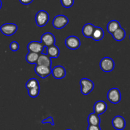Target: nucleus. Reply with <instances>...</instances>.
Masks as SVG:
<instances>
[{
	"label": "nucleus",
	"instance_id": "nucleus-1",
	"mask_svg": "<svg viewBox=\"0 0 130 130\" xmlns=\"http://www.w3.org/2000/svg\"><path fill=\"white\" fill-rule=\"evenodd\" d=\"M115 67V63L112 58L108 57H105L100 62V67L104 72H112Z\"/></svg>",
	"mask_w": 130,
	"mask_h": 130
},
{
	"label": "nucleus",
	"instance_id": "nucleus-2",
	"mask_svg": "<svg viewBox=\"0 0 130 130\" xmlns=\"http://www.w3.org/2000/svg\"><path fill=\"white\" fill-rule=\"evenodd\" d=\"M81 93L84 95H87L92 92L94 89V83L92 80L86 78H83L80 80Z\"/></svg>",
	"mask_w": 130,
	"mask_h": 130
},
{
	"label": "nucleus",
	"instance_id": "nucleus-3",
	"mask_svg": "<svg viewBox=\"0 0 130 130\" xmlns=\"http://www.w3.org/2000/svg\"><path fill=\"white\" fill-rule=\"evenodd\" d=\"M49 20V15L46 11L40 10L35 15V22L38 27L45 26Z\"/></svg>",
	"mask_w": 130,
	"mask_h": 130
},
{
	"label": "nucleus",
	"instance_id": "nucleus-4",
	"mask_svg": "<svg viewBox=\"0 0 130 130\" xmlns=\"http://www.w3.org/2000/svg\"><path fill=\"white\" fill-rule=\"evenodd\" d=\"M68 22L69 21L68 17L63 15H58L54 18L52 21V26L54 28L60 29L67 26L68 24Z\"/></svg>",
	"mask_w": 130,
	"mask_h": 130
},
{
	"label": "nucleus",
	"instance_id": "nucleus-5",
	"mask_svg": "<svg viewBox=\"0 0 130 130\" xmlns=\"http://www.w3.org/2000/svg\"><path fill=\"white\" fill-rule=\"evenodd\" d=\"M107 98L110 103L117 104L119 103L121 100V94L119 90L116 87H113L108 91Z\"/></svg>",
	"mask_w": 130,
	"mask_h": 130
},
{
	"label": "nucleus",
	"instance_id": "nucleus-6",
	"mask_svg": "<svg viewBox=\"0 0 130 130\" xmlns=\"http://www.w3.org/2000/svg\"><path fill=\"white\" fill-rule=\"evenodd\" d=\"M17 26L13 23H6L2 25L0 27V31L5 36H12L17 31Z\"/></svg>",
	"mask_w": 130,
	"mask_h": 130
},
{
	"label": "nucleus",
	"instance_id": "nucleus-7",
	"mask_svg": "<svg viewBox=\"0 0 130 130\" xmlns=\"http://www.w3.org/2000/svg\"><path fill=\"white\" fill-rule=\"evenodd\" d=\"M80 41L75 36H70L65 40V45L70 50H77L80 46Z\"/></svg>",
	"mask_w": 130,
	"mask_h": 130
},
{
	"label": "nucleus",
	"instance_id": "nucleus-8",
	"mask_svg": "<svg viewBox=\"0 0 130 130\" xmlns=\"http://www.w3.org/2000/svg\"><path fill=\"white\" fill-rule=\"evenodd\" d=\"M35 72L40 78H45L52 73V68L51 67L36 64L35 67Z\"/></svg>",
	"mask_w": 130,
	"mask_h": 130
},
{
	"label": "nucleus",
	"instance_id": "nucleus-9",
	"mask_svg": "<svg viewBox=\"0 0 130 130\" xmlns=\"http://www.w3.org/2000/svg\"><path fill=\"white\" fill-rule=\"evenodd\" d=\"M45 46L41 42L32 41L27 45V50L29 52H32L37 54H42L44 49Z\"/></svg>",
	"mask_w": 130,
	"mask_h": 130
},
{
	"label": "nucleus",
	"instance_id": "nucleus-10",
	"mask_svg": "<svg viewBox=\"0 0 130 130\" xmlns=\"http://www.w3.org/2000/svg\"><path fill=\"white\" fill-rule=\"evenodd\" d=\"M41 42L43 44V45L46 47H48L55 45L56 43V38L55 37L51 32H47L44 33L41 37Z\"/></svg>",
	"mask_w": 130,
	"mask_h": 130
},
{
	"label": "nucleus",
	"instance_id": "nucleus-11",
	"mask_svg": "<svg viewBox=\"0 0 130 130\" xmlns=\"http://www.w3.org/2000/svg\"><path fill=\"white\" fill-rule=\"evenodd\" d=\"M113 127L117 130H122L126 126V121L123 117L121 116H117L113 118L112 121Z\"/></svg>",
	"mask_w": 130,
	"mask_h": 130
},
{
	"label": "nucleus",
	"instance_id": "nucleus-12",
	"mask_svg": "<svg viewBox=\"0 0 130 130\" xmlns=\"http://www.w3.org/2000/svg\"><path fill=\"white\" fill-rule=\"evenodd\" d=\"M51 74L56 79H61L65 77L67 73H66V70L62 66L58 65L52 68Z\"/></svg>",
	"mask_w": 130,
	"mask_h": 130
},
{
	"label": "nucleus",
	"instance_id": "nucleus-13",
	"mask_svg": "<svg viewBox=\"0 0 130 130\" xmlns=\"http://www.w3.org/2000/svg\"><path fill=\"white\" fill-rule=\"evenodd\" d=\"M94 112L97 115H101L104 113L107 109V105L102 100L97 101L94 105Z\"/></svg>",
	"mask_w": 130,
	"mask_h": 130
},
{
	"label": "nucleus",
	"instance_id": "nucleus-14",
	"mask_svg": "<svg viewBox=\"0 0 130 130\" xmlns=\"http://www.w3.org/2000/svg\"><path fill=\"white\" fill-rule=\"evenodd\" d=\"M36 64L40 65V66H45V67H51V65H52L51 58L50 57H48L47 54H40L38 61H37Z\"/></svg>",
	"mask_w": 130,
	"mask_h": 130
},
{
	"label": "nucleus",
	"instance_id": "nucleus-15",
	"mask_svg": "<svg viewBox=\"0 0 130 130\" xmlns=\"http://www.w3.org/2000/svg\"><path fill=\"white\" fill-rule=\"evenodd\" d=\"M103 37H104V31H103V29L98 26H95L92 35L91 36V38L93 40L98 42L103 39Z\"/></svg>",
	"mask_w": 130,
	"mask_h": 130
},
{
	"label": "nucleus",
	"instance_id": "nucleus-16",
	"mask_svg": "<svg viewBox=\"0 0 130 130\" xmlns=\"http://www.w3.org/2000/svg\"><path fill=\"white\" fill-rule=\"evenodd\" d=\"M112 35L115 40L117 42H121L123 40L124 38L126 37V31L122 27H119L112 33Z\"/></svg>",
	"mask_w": 130,
	"mask_h": 130
},
{
	"label": "nucleus",
	"instance_id": "nucleus-17",
	"mask_svg": "<svg viewBox=\"0 0 130 130\" xmlns=\"http://www.w3.org/2000/svg\"><path fill=\"white\" fill-rule=\"evenodd\" d=\"M95 26L91 23H87L85 24L82 27V34L84 37L86 38H91Z\"/></svg>",
	"mask_w": 130,
	"mask_h": 130
},
{
	"label": "nucleus",
	"instance_id": "nucleus-18",
	"mask_svg": "<svg viewBox=\"0 0 130 130\" xmlns=\"http://www.w3.org/2000/svg\"><path fill=\"white\" fill-rule=\"evenodd\" d=\"M47 55L51 58H57L59 56V49L56 45L47 47Z\"/></svg>",
	"mask_w": 130,
	"mask_h": 130
},
{
	"label": "nucleus",
	"instance_id": "nucleus-19",
	"mask_svg": "<svg viewBox=\"0 0 130 130\" xmlns=\"http://www.w3.org/2000/svg\"><path fill=\"white\" fill-rule=\"evenodd\" d=\"M119 27H121L119 22L117 21H116V20H112V21H110L108 23V24H107V29L108 33L112 34Z\"/></svg>",
	"mask_w": 130,
	"mask_h": 130
},
{
	"label": "nucleus",
	"instance_id": "nucleus-20",
	"mask_svg": "<svg viewBox=\"0 0 130 130\" xmlns=\"http://www.w3.org/2000/svg\"><path fill=\"white\" fill-rule=\"evenodd\" d=\"M39 54L35 53L32 52H28L26 56V60L28 63L34 64H37V61H38V57H39Z\"/></svg>",
	"mask_w": 130,
	"mask_h": 130
},
{
	"label": "nucleus",
	"instance_id": "nucleus-21",
	"mask_svg": "<svg viewBox=\"0 0 130 130\" xmlns=\"http://www.w3.org/2000/svg\"><path fill=\"white\" fill-rule=\"evenodd\" d=\"M87 122L89 124L91 125H100V118L99 116L96 113H91L87 117Z\"/></svg>",
	"mask_w": 130,
	"mask_h": 130
},
{
	"label": "nucleus",
	"instance_id": "nucleus-22",
	"mask_svg": "<svg viewBox=\"0 0 130 130\" xmlns=\"http://www.w3.org/2000/svg\"><path fill=\"white\" fill-rule=\"evenodd\" d=\"M40 86L39 82L37 78H32L28 80L27 83L26 84V87L27 90L35 88V87Z\"/></svg>",
	"mask_w": 130,
	"mask_h": 130
},
{
	"label": "nucleus",
	"instance_id": "nucleus-23",
	"mask_svg": "<svg viewBox=\"0 0 130 130\" xmlns=\"http://www.w3.org/2000/svg\"><path fill=\"white\" fill-rule=\"evenodd\" d=\"M27 92H28V94L30 97L33 98H37L40 93V86H38L35 88L27 90Z\"/></svg>",
	"mask_w": 130,
	"mask_h": 130
},
{
	"label": "nucleus",
	"instance_id": "nucleus-24",
	"mask_svg": "<svg viewBox=\"0 0 130 130\" xmlns=\"http://www.w3.org/2000/svg\"><path fill=\"white\" fill-rule=\"evenodd\" d=\"M61 3L64 8H70L74 4V0H61Z\"/></svg>",
	"mask_w": 130,
	"mask_h": 130
},
{
	"label": "nucleus",
	"instance_id": "nucleus-25",
	"mask_svg": "<svg viewBox=\"0 0 130 130\" xmlns=\"http://www.w3.org/2000/svg\"><path fill=\"white\" fill-rule=\"evenodd\" d=\"M10 48L13 52H16V51H18L19 48V45L18 42H15V41L11 42L10 44Z\"/></svg>",
	"mask_w": 130,
	"mask_h": 130
},
{
	"label": "nucleus",
	"instance_id": "nucleus-26",
	"mask_svg": "<svg viewBox=\"0 0 130 130\" xmlns=\"http://www.w3.org/2000/svg\"><path fill=\"white\" fill-rule=\"evenodd\" d=\"M42 124H45V123H50L52 126H54V119L52 118V117L50 116V117H48L45 119H43L42 121Z\"/></svg>",
	"mask_w": 130,
	"mask_h": 130
},
{
	"label": "nucleus",
	"instance_id": "nucleus-27",
	"mask_svg": "<svg viewBox=\"0 0 130 130\" xmlns=\"http://www.w3.org/2000/svg\"><path fill=\"white\" fill-rule=\"evenodd\" d=\"M87 130H102L100 125H91L89 124Z\"/></svg>",
	"mask_w": 130,
	"mask_h": 130
},
{
	"label": "nucleus",
	"instance_id": "nucleus-28",
	"mask_svg": "<svg viewBox=\"0 0 130 130\" xmlns=\"http://www.w3.org/2000/svg\"><path fill=\"white\" fill-rule=\"evenodd\" d=\"M20 3L22 5H29L33 2V0H19Z\"/></svg>",
	"mask_w": 130,
	"mask_h": 130
},
{
	"label": "nucleus",
	"instance_id": "nucleus-29",
	"mask_svg": "<svg viewBox=\"0 0 130 130\" xmlns=\"http://www.w3.org/2000/svg\"><path fill=\"white\" fill-rule=\"evenodd\" d=\"M2 2L0 0V9H1V8H2Z\"/></svg>",
	"mask_w": 130,
	"mask_h": 130
},
{
	"label": "nucleus",
	"instance_id": "nucleus-30",
	"mask_svg": "<svg viewBox=\"0 0 130 130\" xmlns=\"http://www.w3.org/2000/svg\"><path fill=\"white\" fill-rule=\"evenodd\" d=\"M66 130H72V129H66Z\"/></svg>",
	"mask_w": 130,
	"mask_h": 130
},
{
	"label": "nucleus",
	"instance_id": "nucleus-31",
	"mask_svg": "<svg viewBox=\"0 0 130 130\" xmlns=\"http://www.w3.org/2000/svg\"><path fill=\"white\" fill-rule=\"evenodd\" d=\"M129 39H130V35H129Z\"/></svg>",
	"mask_w": 130,
	"mask_h": 130
}]
</instances>
